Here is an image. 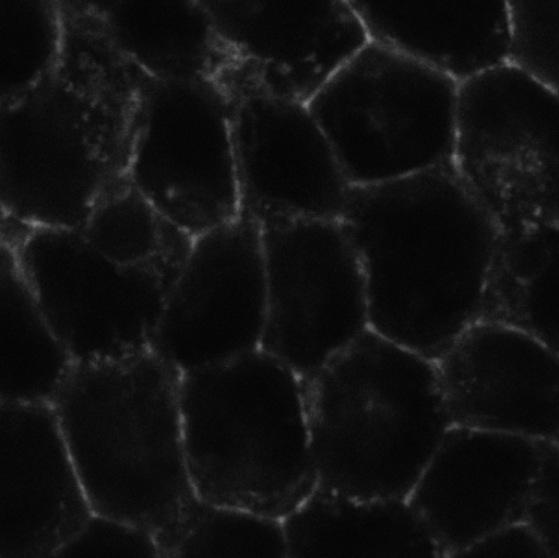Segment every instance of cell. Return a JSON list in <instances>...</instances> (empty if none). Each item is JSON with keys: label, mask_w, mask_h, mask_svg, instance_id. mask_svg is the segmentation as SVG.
Instances as JSON below:
<instances>
[{"label": "cell", "mask_w": 559, "mask_h": 558, "mask_svg": "<svg viewBox=\"0 0 559 558\" xmlns=\"http://www.w3.org/2000/svg\"><path fill=\"white\" fill-rule=\"evenodd\" d=\"M100 20L115 46L151 78H217L231 66L201 0H116Z\"/></svg>", "instance_id": "19"}, {"label": "cell", "mask_w": 559, "mask_h": 558, "mask_svg": "<svg viewBox=\"0 0 559 558\" xmlns=\"http://www.w3.org/2000/svg\"><path fill=\"white\" fill-rule=\"evenodd\" d=\"M259 225L266 282L261 349L305 379L369 330L362 265L340 218Z\"/></svg>", "instance_id": "10"}, {"label": "cell", "mask_w": 559, "mask_h": 558, "mask_svg": "<svg viewBox=\"0 0 559 558\" xmlns=\"http://www.w3.org/2000/svg\"><path fill=\"white\" fill-rule=\"evenodd\" d=\"M2 245L75 364L151 348L167 290L182 264H119L94 249L79 229L5 219Z\"/></svg>", "instance_id": "8"}, {"label": "cell", "mask_w": 559, "mask_h": 558, "mask_svg": "<svg viewBox=\"0 0 559 558\" xmlns=\"http://www.w3.org/2000/svg\"><path fill=\"white\" fill-rule=\"evenodd\" d=\"M230 95L241 212L259 224L341 218L353 186L307 103Z\"/></svg>", "instance_id": "13"}, {"label": "cell", "mask_w": 559, "mask_h": 558, "mask_svg": "<svg viewBox=\"0 0 559 558\" xmlns=\"http://www.w3.org/2000/svg\"><path fill=\"white\" fill-rule=\"evenodd\" d=\"M233 117L216 78L144 81L127 177L191 237L241 213Z\"/></svg>", "instance_id": "9"}, {"label": "cell", "mask_w": 559, "mask_h": 558, "mask_svg": "<svg viewBox=\"0 0 559 558\" xmlns=\"http://www.w3.org/2000/svg\"><path fill=\"white\" fill-rule=\"evenodd\" d=\"M180 377L147 348L75 364L51 402L92 510L150 530L162 554L195 496Z\"/></svg>", "instance_id": "3"}, {"label": "cell", "mask_w": 559, "mask_h": 558, "mask_svg": "<svg viewBox=\"0 0 559 558\" xmlns=\"http://www.w3.org/2000/svg\"><path fill=\"white\" fill-rule=\"evenodd\" d=\"M288 558L283 519L197 495L163 545V558Z\"/></svg>", "instance_id": "23"}, {"label": "cell", "mask_w": 559, "mask_h": 558, "mask_svg": "<svg viewBox=\"0 0 559 558\" xmlns=\"http://www.w3.org/2000/svg\"><path fill=\"white\" fill-rule=\"evenodd\" d=\"M508 60L559 94V0H508Z\"/></svg>", "instance_id": "25"}, {"label": "cell", "mask_w": 559, "mask_h": 558, "mask_svg": "<svg viewBox=\"0 0 559 558\" xmlns=\"http://www.w3.org/2000/svg\"><path fill=\"white\" fill-rule=\"evenodd\" d=\"M93 512L51 404H0V558L56 557Z\"/></svg>", "instance_id": "16"}, {"label": "cell", "mask_w": 559, "mask_h": 558, "mask_svg": "<svg viewBox=\"0 0 559 558\" xmlns=\"http://www.w3.org/2000/svg\"><path fill=\"white\" fill-rule=\"evenodd\" d=\"M231 66L218 79L234 94L304 103L368 41L345 0H201Z\"/></svg>", "instance_id": "12"}, {"label": "cell", "mask_w": 559, "mask_h": 558, "mask_svg": "<svg viewBox=\"0 0 559 558\" xmlns=\"http://www.w3.org/2000/svg\"><path fill=\"white\" fill-rule=\"evenodd\" d=\"M75 366L2 245L0 404H51Z\"/></svg>", "instance_id": "20"}, {"label": "cell", "mask_w": 559, "mask_h": 558, "mask_svg": "<svg viewBox=\"0 0 559 558\" xmlns=\"http://www.w3.org/2000/svg\"><path fill=\"white\" fill-rule=\"evenodd\" d=\"M540 441L451 425L407 500L440 557H460L493 530L525 520Z\"/></svg>", "instance_id": "14"}, {"label": "cell", "mask_w": 559, "mask_h": 558, "mask_svg": "<svg viewBox=\"0 0 559 558\" xmlns=\"http://www.w3.org/2000/svg\"><path fill=\"white\" fill-rule=\"evenodd\" d=\"M302 385L316 488L407 499L451 426L435 363L369 329Z\"/></svg>", "instance_id": "4"}, {"label": "cell", "mask_w": 559, "mask_h": 558, "mask_svg": "<svg viewBox=\"0 0 559 558\" xmlns=\"http://www.w3.org/2000/svg\"><path fill=\"white\" fill-rule=\"evenodd\" d=\"M283 522L288 558H440L407 499L314 488Z\"/></svg>", "instance_id": "18"}, {"label": "cell", "mask_w": 559, "mask_h": 558, "mask_svg": "<svg viewBox=\"0 0 559 558\" xmlns=\"http://www.w3.org/2000/svg\"><path fill=\"white\" fill-rule=\"evenodd\" d=\"M433 363L451 425L559 443V355L537 337L479 320Z\"/></svg>", "instance_id": "15"}, {"label": "cell", "mask_w": 559, "mask_h": 558, "mask_svg": "<svg viewBox=\"0 0 559 558\" xmlns=\"http://www.w3.org/2000/svg\"><path fill=\"white\" fill-rule=\"evenodd\" d=\"M63 38L57 0H0V103L25 93L52 69Z\"/></svg>", "instance_id": "24"}, {"label": "cell", "mask_w": 559, "mask_h": 558, "mask_svg": "<svg viewBox=\"0 0 559 558\" xmlns=\"http://www.w3.org/2000/svg\"><path fill=\"white\" fill-rule=\"evenodd\" d=\"M78 229L100 254L123 265L182 263L193 239L128 177L97 201Z\"/></svg>", "instance_id": "22"}, {"label": "cell", "mask_w": 559, "mask_h": 558, "mask_svg": "<svg viewBox=\"0 0 559 558\" xmlns=\"http://www.w3.org/2000/svg\"><path fill=\"white\" fill-rule=\"evenodd\" d=\"M266 313L259 223L236 218L193 237L151 349L180 376L261 348Z\"/></svg>", "instance_id": "11"}, {"label": "cell", "mask_w": 559, "mask_h": 558, "mask_svg": "<svg viewBox=\"0 0 559 558\" xmlns=\"http://www.w3.org/2000/svg\"><path fill=\"white\" fill-rule=\"evenodd\" d=\"M198 497L284 519L316 488L302 379L261 348L180 377Z\"/></svg>", "instance_id": "5"}, {"label": "cell", "mask_w": 559, "mask_h": 558, "mask_svg": "<svg viewBox=\"0 0 559 558\" xmlns=\"http://www.w3.org/2000/svg\"><path fill=\"white\" fill-rule=\"evenodd\" d=\"M368 40L459 81L508 60V0H345Z\"/></svg>", "instance_id": "17"}, {"label": "cell", "mask_w": 559, "mask_h": 558, "mask_svg": "<svg viewBox=\"0 0 559 558\" xmlns=\"http://www.w3.org/2000/svg\"><path fill=\"white\" fill-rule=\"evenodd\" d=\"M163 557L150 530L108 514L92 512L56 557Z\"/></svg>", "instance_id": "26"}, {"label": "cell", "mask_w": 559, "mask_h": 558, "mask_svg": "<svg viewBox=\"0 0 559 558\" xmlns=\"http://www.w3.org/2000/svg\"><path fill=\"white\" fill-rule=\"evenodd\" d=\"M460 557H547L546 548L526 520L507 523L488 533Z\"/></svg>", "instance_id": "28"}, {"label": "cell", "mask_w": 559, "mask_h": 558, "mask_svg": "<svg viewBox=\"0 0 559 558\" xmlns=\"http://www.w3.org/2000/svg\"><path fill=\"white\" fill-rule=\"evenodd\" d=\"M459 80L411 54L368 40L307 105L352 186L453 165Z\"/></svg>", "instance_id": "6"}, {"label": "cell", "mask_w": 559, "mask_h": 558, "mask_svg": "<svg viewBox=\"0 0 559 558\" xmlns=\"http://www.w3.org/2000/svg\"><path fill=\"white\" fill-rule=\"evenodd\" d=\"M340 219L362 265L371 331L435 361L481 320L502 230L453 165L353 186Z\"/></svg>", "instance_id": "1"}, {"label": "cell", "mask_w": 559, "mask_h": 558, "mask_svg": "<svg viewBox=\"0 0 559 558\" xmlns=\"http://www.w3.org/2000/svg\"><path fill=\"white\" fill-rule=\"evenodd\" d=\"M64 14L102 17L116 0H57Z\"/></svg>", "instance_id": "29"}, {"label": "cell", "mask_w": 559, "mask_h": 558, "mask_svg": "<svg viewBox=\"0 0 559 558\" xmlns=\"http://www.w3.org/2000/svg\"><path fill=\"white\" fill-rule=\"evenodd\" d=\"M548 558H559V443L540 441V463L524 518Z\"/></svg>", "instance_id": "27"}, {"label": "cell", "mask_w": 559, "mask_h": 558, "mask_svg": "<svg viewBox=\"0 0 559 558\" xmlns=\"http://www.w3.org/2000/svg\"><path fill=\"white\" fill-rule=\"evenodd\" d=\"M453 167L501 230L559 226V94L509 61L459 81Z\"/></svg>", "instance_id": "7"}, {"label": "cell", "mask_w": 559, "mask_h": 558, "mask_svg": "<svg viewBox=\"0 0 559 558\" xmlns=\"http://www.w3.org/2000/svg\"><path fill=\"white\" fill-rule=\"evenodd\" d=\"M146 76L99 17L64 14L56 64L32 88L0 103L2 219L78 229L127 178Z\"/></svg>", "instance_id": "2"}, {"label": "cell", "mask_w": 559, "mask_h": 558, "mask_svg": "<svg viewBox=\"0 0 559 558\" xmlns=\"http://www.w3.org/2000/svg\"><path fill=\"white\" fill-rule=\"evenodd\" d=\"M481 320L516 327L559 355V226L502 230Z\"/></svg>", "instance_id": "21"}]
</instances>
